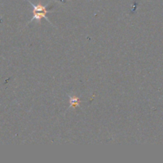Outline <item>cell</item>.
I'll return each mask as SVG.
<instances>
[{
	"mask_svg": "<svg viewBox=\"0 0 163 163\" xmlns=\"http://www.w3.org/2000/svg\"><path fill=\"white\" fill-rule=\"evenodd\" d=\"M69 108H76L80 107V105H81V101L78 96H69Z\"/></svg>",
	"mask_w": 163,
	"mask_h": 163,
	"instance_id": "obj_2",
	"label": "cell"
},
{
	"mask_svg": "<svg viewBox=\"0 0 163 163\" xmlns=\"http://www.w3.org/2000/svg\"><path fill=\"white\" fill-rule=\"evenodd\" d=\"M29 3L33 7V18H31V20L29 21V23L34 20H37L38 23L41 24V19L42 18H45L48 22H50L48 19V18L46 17V14L50 12V11H49L46 9L48 5L44 6L41 3H38L37 4V5H34V4L32 3L30 1H29Z\"/></svg>",
	"mask_w": 163,
	"mask_h": 163,
	"instance_id": "obj_1",
	"label": "cell"
}]
</instances>
